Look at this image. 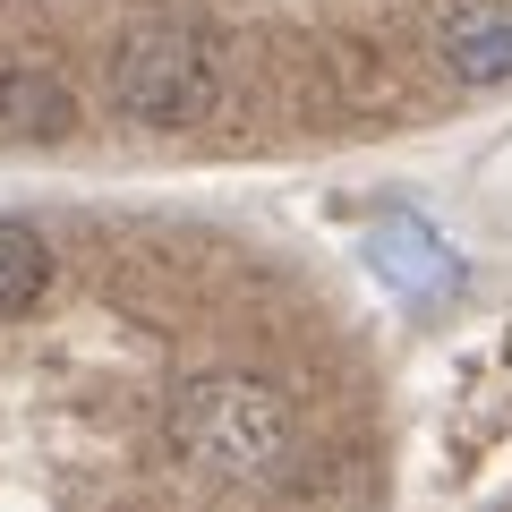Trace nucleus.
<instances>
[{"instance_id": "7ed1b4c3", "label": "nucleus", "mask_w": 512, "mask_h": 512, "mask_svg": "<svg viewBox=\"0 0 512 512\" xmlns=\"http://www.w3.org/2000/svg\"><path fill=\"white\" fill-rule=\"evenodd\" d=\"M52 282V248L26 222H0V316H26Z\"/></svg>"}, {"instance_id": "20e7f679", "label": "nucleus", "mask_w": 512, "mask_h": 512, "mask_svg": "<svg viewBox=\"0 0 512 512\" xmlns=\"http://www.w3.org/2000/svg\"><path fill=\"white\" fill-rule=\"evenodd\" d=\"M453 69L470 77V86L512 77V18H461L453 26Z\"/></svg>"}, {"instance_id": "f257e3e1", "label": "nucleus", "mask_w": 512, "mask_h": 512, "mask_svg": "<svg viewBox=\"0 0 512 512\" xmlns=\"http://www.w3.org/2000/svg\"><path fill=\"white\" fill-rule=\"evenodd\" d=\"M111 86H120V103L137 111V120H197L205 103H214V52H205V35H188V26H137V35L120 43V60H111Z\"/></svg>"}, {"instance_id": "f03ea898", "label": "nucleus", "mask_w": 512, "mask_h": 512, "mask_svg": "<svg viewBox=\"0 0 512 512\" xmlns=\"http://www.w3.org/2000/svg\"><path fill=\"white\" fill-rule=\"evenodd\" d=\"M180 444L205 453V461H222V470H274L282 444H291V419H282V402L265 384L214 376L180 402Z\"/></svg>"}, {"instance_id": "39448f33", "label": "nucleus", "mask_w": 512, "mask_h": 512, "mask_svg": "<svg viewBox=\"0 0 512 512\" xmlns=\"http://www.w3.org/2000/svg\"><path fill=\"white\" fill-rule=\"evenodd\" d=\"M376 265H384L393 282H410V291H419V282H453V265H444V248H427V231H419V256L393 248V231H384V239H376Z\"/></svg>"}]
</instances>
